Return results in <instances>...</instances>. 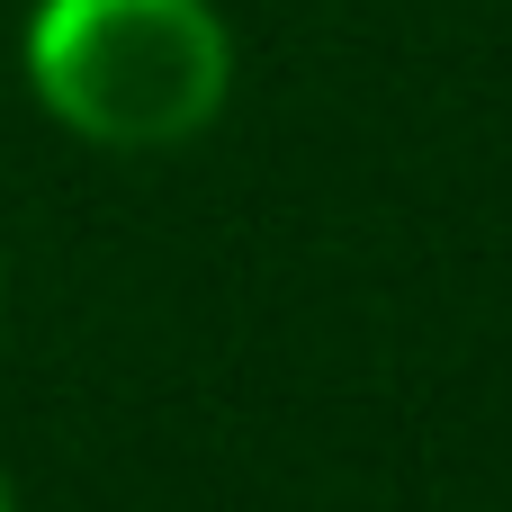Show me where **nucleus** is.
Instances as JSON below:
<instances>
[{
  "instance_id": "obj_1",
  "label": "nucleus",
  "mask_w": 512,
  "mask_h": 512,
  "mask_svg": "<svg viewBox=\"0 0 512 512\" xmlns=\"http://www.w3.org/2000/svg\"><path fill=\"white\" fill-rule=\"evenodd\" d=\"M18 81L99 153H171L225 117L234 27L216 0H36L18 27Z\"/></svg>"
},
{
  "instance_id": "obj_2",
  "label": "nucleus",
  "mask_w": 512,
  "mask_h": 512,
  "mask_svg": "<svg viewBox=\"0 0 512 512\" xmlns=\"http://www.w3.org/2000/svg\"><path fill=\"white\" fill-rule=\"evenodd\" d=\"M0 512H18V486H9V468H0Z\"/></svg>"
},
{
  "instance_id": "obj_3",
  "label": "nucleus",
  "mask_w": 512,
  "mask_h": 512,
  "mask_svg": "<svg viewBox=\"0 0 512 512\" xmlns=\"http://www.w3.org/2000/svg\"><path fill=\"white\" fill-rule=\"evenodd\" d=\"M0 315H9V270H0Z\"/></svg>"
}]
</instances>
